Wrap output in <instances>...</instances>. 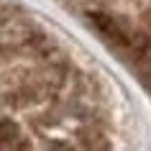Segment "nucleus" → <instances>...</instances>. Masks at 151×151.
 Listing matches in <instances>:
<instances>
[{"instance_id":"f257e3e1","label":"nucleus","mask_w":151,"mask_h":151,"mask_svg":"<svg viewBox=\"0 0 151 151\" xmlns=\"http://www.w3.org/2000/svg\"><path fill=\"white\" fill-rule=\"evenodd\" d=\"M33 23L13 10L0 16V49H23L33 39Z\"/></svg>"},{"instance_id":"f03ea898","label":"nucleus","mask_w":151,"mask_h":151,"mask_svg":"<svg viewBox=\"0 0 151 151\" xmlns=\"http://www.w3.org/2000/svg\"><path fill=\"white\" fill-rule=\"evenodd\" d=\"M90 21H92V26H95L97 31L103 33L108 41H113V44H126L128 36L123 33V28L118 26V21L113 16H105V13H92L90 16Z\"/></svg>"},{"instance_id":"20e7f679","label":"nucleus","mask_w":151,"mask_h":151,"mask_svg":"<svg viewBox=\"0 0 151 151\" xmlns=\"http://www.w3.org/2000/svg\"><path fill=\"white\" fill-rule=\"evenodd\" d=\"M149 26H151V16H149Z\"/></svg>"},{"instance_id":"7ed1b4c3","label":"nucleus","mask_w":151,"mask_h":151,"mask_svg":"<svg viewBox=\"0 0 151 151\" xmlns=\"http://www.w3.org/2000/svg\"><path fill=\"white\" fill-rule=\"evenodd\" d=\"M0 149H28L18 126L8 118H0Z\"/></svg>"}]
</instances>
